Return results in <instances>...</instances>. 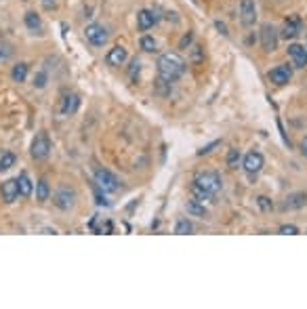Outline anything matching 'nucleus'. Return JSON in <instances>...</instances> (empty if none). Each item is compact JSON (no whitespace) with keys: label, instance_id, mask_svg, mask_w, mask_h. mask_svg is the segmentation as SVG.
Listing matches in <instances>:
<instances>
[{"label":"nucleus","instance_id":"obj_29","mask_svg":"<svg viewBox=\"0 0 307 309\" xmlns=\"http://www.w3.org/2000/svg\"><path fill=\"white\" fill-rule=\"evenodd\" d=\"M191 49V61L194 63H202V59H204V49L200 47V44H194V47H189Z\"/></svg>","mask_w":307,"mask_h":309},{"label":"nucleus","instance_id":"obj_16","mask_svg":"<svg viewBox=\"0 0 307 309\" xmlns=\"http://www.w3.org/2000/svg\"><path fill=\"white\" fill-rule=\"evenodd\" d=\"M126 57H128L126 49H124V47H120V44H116L114 49H109V51H107V55H105V63H107V65H112V68H118V65H122V63L126 61Z\"/></svg>","mask_w":307,"mask_h":309},{"label":"nucleus","instance_id":"obj_12","mask_svg":"<svg viewBox=\"0 0 307 309\" xmlns=\"http://www.w3.org/2000/svg\"><path fill=\"white\" fill-rule=\"evenodd\" d=\"M289 59L293 63V68H307V47L305 44H289Z\"/></svg>","mask_w":307,"mask_h":309},{"label":"nucleus","instance_id":"obj_26","mask_svg":"<svg viewBox=\"0 0 307 309\" xmlns=\"http://www.w3.org/2000/svg\"><path fill=\"white\" fill-rule=\"evenodd\" d=\"M15 153L13 151H5L3 156H0V170H9L11 166H15Z\"/></svg>","mask_w":307,"mask_h":309},{"label":"nucleus","instance_id":"obj_23","mask_svg":"<svg viewBox=\"0 0 307 309\" xmlns=\"http://www.w3.org/2000/svg\"><path fill=\"white\" fill-rule=\"evenodd\" d=\"M24 21H26V26H28V30H32V32H40V28H42V21H40V15H36L34 11L26 13Z\"/></svg>","mask_w":307,"mask_h":309},{"label":"nucleus","instance_id":"obj_4","mask_svg":"<svg viewBox=\"0 0 307 309\" xmlns=\"http://www.w3.org/2000/svg\"><path fill=\"white\" fill-rule=\"evenodd\" d=\"M259 36H261V47H263V51H265V53H274L278 49L280 34H278V30L272 24H263Z\"/></svg>","mask_w":307,"mask_h":309},{"label":"nucleus","instance_id":"obj_1","mask_svg":"<svg viewBox=\"0 0 307 309\" xmlns=\"http://www.w3.org/2000/svg\"><path fill=\"white\" fill-rule=\"evenodd\" d=\"M158 76L164 84L177 82L185 72V59L179 53H164L158 57Z\"/></svg>","mask_w":307,"mask_h":309},{"label":"nucleus","instance_id":"obj_36","mask_svg":"<svg viewBox=\"0 0 307 309\" xmlns=\"http://www.w3.org/2000/svg\"><path fill=\"white\" fill-rule=\"evenodd\" d=\"M11 57V49L7 47V44H0V61H5Z\"/></svg>","mask_w":307,"mask_h":309},{"label":"nucleus","instance_id":"obj_6","mask_svg":"<svg viewBox=\"0 0 307 309\" xmlns=\"http://www.w3.org/2000/svg\"><path fill=\"white\" fill-rule=\"evenodd\" d=\"M53 204L59 208V210H70L76 206V191L70 189V187H59L55 194H53Z\"/></svg>","mask_w":307,"mask_h":309},{"label":"nucleus","instance_id":"obj_8","mask_svg":"<svg viewBox=\"0 0 307 309\" xmlns=\"http://www.w3.org/2000/svg\"><path fill=\"white\" fill-rule=\"evenodd\" d=\"M267 78L276 86H286L291 82V78H293V68L289 63H280V65H276V68H272L267 72Z\"/></svg>","mask_w":307,"mask_h":309},{"label":"nucleus","instance_id":"obj_21","mask_svg":"<svg viewBox=\"0 0 307 309\" xmlns=\"http://www.w3.org/2000/svg\"><path fill=\"white\" fill-rule=\"evenodd\" d=\"M11 78H13V82H26V78H28V63L21 61V63L13 65Z\"/></svg>","mask_w":307,"mask_h":309},{"label":"nucleus","instance_id":"obj_7","mask_svg":"<svg viewBox=\"0 0 307 309\" xmlns=\"http://www.w3.org/2000/svg\"><path fill=\"white\" fill-rule=\"evenodd\" d=\"M51 151V141H49V135L47 132H38L32 141V147H30V153L34 160H45Z\"/></svg>","mask_w":307,"mask_h":309},{"label":"nucleus","instance_id":"obj_3","mask_svg":"<svg viewBox=\"0 0 307 309\" xmlns=\"http://www.w3.org/2000/svg\"><path fill=\"white\" fill-rule=\"evenodd\" d=\"M263 164H265V158H263V153L259 149H251L242 158V168H244V172L251 177V179H255V177L261 172Z\"/></svg>","mask_w":307,"mask_h":309},{"label":"nucleus","instance_id":"obj_17","mask_svg":"<svg viewBox=\"0 0 307 309\" xmlns=\"http://www.w3.org/2000/svg\"><path fill=\"white\" fill-rule=\"evenodd\" d=\"M78 105H80V99H78V95H74V93H70V95H65L63 97V101H61V114H65V116H72L76 109H78Z\"/></svg>","mask_w":307,"mask_h":309},{"label":"nucleus","instance_id":"obj_5","mask_svg":"<svg viewBox=\"0 0 307 309\" xmlns=\"http://www.w3.org/2000/svg\"><path fill=\"white\" fill-rule=\"evenodd\" d=\"M95 185L101 187L105 194H112V191L120 189V181L109 170H105V168H97L95 170Z\"/></svg>","mask_w":307,"mask_h":309},{"label":"nucleus","instance_id":"obj_22","mask_svg":"<svg viewBox=\"0 0 307 309\" xmlns=\"http://www.w3.org/2000/svg\"><path fill=\"white\" fill-rule=\"evenodd\" d=\"M49 196H51L49 183H47L45 179H40V181L36 183V200H38V202H47V200H49Z\"/></svg>","mask_w":307,"mask_h":309},{"label":"nucleus","instance_id":"obj_13","mask_svg":"<svg viewBox=\"0 0 307 309\" xmlns=\"http://www.w3.org/2000/svg\"><path fill=\"white\" fill-rule=\"evenodd\" d=\"M158 15H156V11H149V9H141L139 13H137V28L141 30V32H145V30H149V28H154L158 24Z\"/></svg>","mask_w":307,"mask_h":309},{"label":"nucleus","instance_id":"obj_30","mask_svg":"<svg viewBox=\"0 0 307 309\" xmlns=\"http://www.w3.org/2000/svg\"><path fill=\"white\" fill-rule=\"evenodd\" d=\"M278 234H282V236H297V234H299V227L293 225V223H284V225H280Z\"/></svg>","mask_w":307,"mask_h":309},{"label":"nucleus","instance_id":"obj_25","mask_svg":"<svg viewBox=\"0 0 307 309\" xmlns=\"http://www.w3.org/2000/svg\"><path fill=\"white\" fill-rule=\"evenodd\" d=\"M191 231H194V225H191V221H187V219H179L177 223H175V234L185 236V234H191Z\"/></svg>","mask_w":307,"mask_h":309},{"label":"nucleus","instance_id":"obj_28","mask_svg":"<svg viewBox=\"0 0 307 309\" xmlns=\"http://www.w3.org/2000/svg\"><path fill=\"white\" fill-rule=\"evenodd\" d=\"M255 202H257V206H259L261 210H265V213L274 208V202H272V198H267V196H257V200H255Z\"/></svg>","mask_w":307,"mask_h":309},{"label":"nucleus","instance_id":"obj_20","mask_svg":"<svg viewBox=\"0 0 307 309\" xmlns=\"http://www.w3.org/2000/svg\"><path fill=\"white\" fill-rule=\"evenodd\" d=\"M189 194H191V198L194 200H198V202H208V200H213V194L210 191H206L204 187H200L198 183H194L191 181V185H189Z\"/></svg>","mask_w":307,"mask_h":309},{"label":"nucleus","instance_id":"obj_2","mask_svg":"<svg viewBox=\"0 0 307 309\" xmlns=\"http://www.w3.org/2000/svg\"><path fill=\"white\" fill-rule=\"evenodd\" d=\"M194 183H198L200 187H204L206 191H210L213 196L221 191L223 181H221V175L217 170H200L198 175L194 177Z\"/></svg>","mask_w":307,"mask_h":309},{"label":"nucleus","instance_id":"obj_11","mask_svg":"<svg viewBox=\"0 0 307 309\" xmlns=\"http://www.w3.org/2000/svg\"><path fill=\"white\" fill-rule=\"evenodd\" d=\"M84 36H86V40H89L93 47H103V44L107 42V30L103 28V26H99V24H91V26H86V30H84Z\"/></svg>","mask_w":307,"mask_h":309},{"label":"nucleus","instance_id":"obj_15","mask_svg":"<svg viewBox=\"0 0 307 309\" xmlns=\"http://www.w3.org/2000/svg\"><path fill=\"white\" fill-rule=\"evenodd\" d=\"M307 204V194L305 191H293L286 196V200H284L282 208H286V210H299Z\"/></svg>","mask_w":307,"mask_h":309},{"label":"nucleus","instance_id":"obj_33","mask_svg":"<svg viewBox=\"0 0 307 309\" xmlns=\"http://www.w3.org/2000/svg\"><path fill=\"white\" fill-rule=\"evenodd\" d=\"M191 40H194V32H187V34L181 38V42H179V49H189V47H191Z\"/></svg>","mask_w":307,"mask_h":309},{"label":"nucleus","instance_id":"obj_38","mask_svg":"<svg viewBox=\"0 0 307 309\" xmlns=\"http://www.w3.org/2000/svg\"><path fill=\"white\" fill-rule=\"evenodd\" d=\"M215 26H217V30L221 32L223 36H227V28H225V24H221V21H215Z\"/></svg>","mask_w":307,"mask_h":309},{"label":"nucleus","instance_id":"obj_34","mask_svg":"<svg viewBox=\"0 0 307 309\" xmlns=\"http://www.w3.org/2000/svg\"><path fill=\"white\" fill-rule=\"evenodd\" d=\"M221 145V141H213V143H208L206 147H202V149H198V156H206V153H210V151H215V147H219Z\"/></svg>","mask_w":307,"mask_h":309},{"label":"nucleus","instance_id":"obj_37","mask_svg":"<svg viewBox=\"0 0 307 309\" xmlns=\"http://www.w3.org/2000/svg\"><path fill=\"white\" fill-rule=\"evenodd\" d=\"M299 149H301V156H303V158H307V137H303V139H301Z\"/></svg>","mask_w":307,"mask_h":309},{"label":"nucleus","instance_id":"obj_18","mask_svg":"<svg viewBox=\"0 0 307 309\" xmlns=\"http://www.w3.org/2000/svg\"><path fill=\"white\" fill-rule=\"evenodd\" d=\"M185 210H187V215H191V217H198V219H204V217H208V210H206V206L202 204V202H198V200H187V204H185Z\"/></svg>","mask_w":307,"mask_h":309},{"label":"nucleus","instance_id":"obj_14","mask_svg":"<svg viewBox=\"0 0 307 309\" xmlns=\"http://www.w3.org/2000/svg\"><path fill=\"white\" fill-rule=\"evenodd\" d=\"M0 194H3V200L7 204H13L17 198H19V185L17 179H7L3 185H0Z\"/></svg>","mask_w":307,"mask_h":309},{"label":"nucleus","instance_id":"obj_39","mask_svg":"<svg viewBox=\"0 0 307 309\" xmlns=\"http://www.w3.org/2000/svg\"><path fill=\"white\" fill-rule=\"evenodd\" d=\"M45 7H47V9H53V7H55V0H53V3H51V0H45Z\"/></svg>","mask_w":307,"mask_h":309},{"label":"nucleus","instance_id":"obj_24","mask_svg":"<svg viewBox=\"0 0 307 309\" xmlns=\"http://www.w3.org/2000/svg\"><path fill=\"white\" fill-rule=\"evenodd\" d=\"M225 162H227V166H229L232 170H236V168L240 166V162H242V153H240V149H238V147H232V149L227 151Z\"/></svg>","mask_w":307,"mask_h":309},{"label":"nucleus","instance_id":"obj_35","mask_svg":"<svg viewBox=\"0 0 307 309\" xmlns=\"http://www.w3.org/2000/svg\"><path fill=\"white\" fill-rule=\"evenodd\" d=\"M139 70H141V63L137 61V59H133V61H130V76H139Z\"/></svg>","mask_w":307,"mask_h":309},{"label":"nucleus","instance_id":"obj_19","mask_svg":"<svg viewBox=\"0 0 307 309\" xmlns=\"http://www.w3.org/2000/svg\"><path fill=\"white\" fill-rule=\"evenodd\" d=\"M17 185H19V196H21V198H30V196H32L34 185H32V181H30L28 172H21V175L17 177Z\"/></svg>","mask_w":307,"mask_h":309},{"label":"nucleus","instance_id":"obj_32","mask_svg":"<svg viewBox=\"0 0 307 309\" xmlns=\"http://www.w3.org/2000/svg\"><path fill=\"white\" fill-rule=\"evenodd\" d=\"M34 86H36V88H45V86H47V74H45V72H38V74L34 76Z\"/></svg>","mask_w":307,"mask_h":309},{"label":"nucleus","instance_id":"obj_9","mask_svg":"<svg viewBox=\"0 0 307 309\" xmlns=\"http://www.w3.org/2000/svg\"><path fill=\"white\" fill-rule=\"evenodd\" d=\"M303 32V21L299 15H289L286 19H284V26L280 30V36L286 38V40H295L299 34Z\"/></svg>","mask_w":307,"mask_h":309},{"label":"nucleus","instance_id":"obj_10","mask_svg":"<svg viewBox=\"0 0 307 309\" xmlns=\"http://www.w3.org/2000/svg\"><path fill=\"white\" fill-rule=\"evenodd\" d=\"M238 15H240V21H242V26H244V28L255 26V21H257V7H255V0H240V5H238Z\"/></svg>","mask_w":307,"mask_h":309},{"label":"nucleus","instance_id":"obj_31","mask_svg":"<svg viewBox=\"0 0 307 309\" xmlns=\"http://www.w3.org/2000/svg\"><path fill=\"white\" fill-rule=\"evenodd\" d=\"M93 189H95V198H97V204H99V206H109V200H107V198L103 196L105 191H103L101 187H97L95 183H93Z\"/></svg>","mask_w":307,"mask_h":309},{"label":"nucleus","instance_id":"obj_27","mask_svg":"<svg viewBox=\"0 0 307 309\" xmlns=\"http://www.w3.org/2000/svg\"><path fill=\"white\" fill-rule=\"evenodd\" d=\"M139 47L145 51V53H154L156 51V40H154V36H141V40H139Z\"/></svg>","mask_w":307,"mask_h":309}]
</instances>
